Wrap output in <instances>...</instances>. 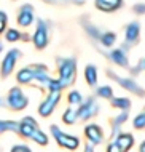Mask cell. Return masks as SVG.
<instances>
[{"mask_svg": "<svg viewBox=\"0 0 145 152\" xmlns=\"http://www.w3.org/2000/svg\"><path fill=\"white\" fill-rule=\"evenodd\" d=\"M139 152H145V141L140 144V149H139Z\"/></svg>", "mask_w": 145, "mask_h": 152, "instance_id": "cell-31", "label": "cell"}, {"mask_svg": "<svg viewBox=\"0 0 145 152\" xmlns=\"http://www.w3.org/2000/svg\"><path fill=\"white\" fill-rule=\"evenodd\" d=\"M107 152H123L121 149H120V146L117 144L115 141H112L109 146H107Z\"/></svg>", "mask_w": 145, "mask_h": 152, "instance_id": "cell-30", "label": "cell"}, {"mask_svg": "<svg viewBox=\"0 0 145 152\" xmlns=\"http://www.w3.org/2000/svg\"><path fill=\"white\" fill-rule=\"evenodd\" d=\"M72 2H77V3H83V0H72Z\"/></svg>", "mask_w": 145, "mask_h": 152, "instance_id": "cell-33", "label": "cell"}, {"mask_svg": "<svg viewBox=\"0 0 145 152\" xmlns=\"http://www.w3.org/2000/svg\"><path fill=\"white\" fill-rule=\"evenodd\" d=\"M128 112H129V110H123V112L120 114V115L113 120V126H115V128H118V126L121 125V123H124V122L128 120Z\"/></svg>", "mask_w": 145, "mask_h": 152, "instance_id": "cell-27", "label": "cell"}, {"mask_svg": "<svg viewBox=\"0 0 145 152\" xmlns=\"http://www.w3.org/2000/svg\"><path fill=\"white\" fill-rule=\"evenodd\" d=\"M5 40L7 42H19V40H22V34L18 31V29H7L5 31Z\"/></svg>", "mask_w": 145, "mask_h": 152, "instance_id": "cell-22", "label": "cell"}, {"mask_svg": "<svg viewBox=\"0 0 145 152\" xmlns=\"http://www.w3.org/2000/svg\"><path fill=\"white\" fill-rule=\"evenodd\" d=\"M97 112H99V106L94 98H86L85 101H81L80 106H77V115L80 120H86V118L94 117Z\"/></svg>", "mask_w": 145, "mask_h": 152, "instance_id": "cell-7", "label": "cell"}, {"mask_svg": "<svg viewBox=\"0 0 145 152\" xmlns=\"http://www.w3.org/2000/svg\"><path fill=\"white\" fill-rule=\"evenodd\" d=\"M139 39H140V24L137 21H132L124 29V42H126V47L128 48L134 47L139 42Z\"/></svg>", "mask_w": 145, "mask_h": 152, "instance_id": "cell-11", "label": "cell"}, {"mask_svg": "<svg viewBox=\"0 0 145 152\" xmlns=\"http://www.w3.org/2000/svg\"><path fill=\"white\" fill-rule=\"evenodd\" d=\"M35 79V64L26 66L21 71L16 74V80L19 82L21 85H32Z\"/></svg>", "mask_w": 145, "mask_h": 152, "instance_id": "cell-13", "label": "cell"}, {"mask_svg": "<svg viewBox=\"0 0 145 152\" xmlns=\"http://www.w3.org/2000/svg\"><path fill=\"white\" fill-rule=\"evenodd\" d=\"M96 2V8L104 11V13H113L121 8L123 0H94Z\"/></svg>", "mask_w": 145, "mask_h": 152, "instance_id": "cell-15", "label": "cell"}, {"mask_svg": "<svg viewBox=\"0 0 145 152\" xmlns=\"http://www.w3.org/2000/svg\"><path fill=\"white\" fill-rule=\"evenodd\" d=\"M2 51H3V43L0 42V53H2Z\"/></svg>", "mask_w": 145, "mask_h": 152, "instance_id": "cell-32", "label": "cell"}, {"mask_svg": "<svg viewBox=\"0 0 145 152\" xmlns=\"http://www.w3.org/2000/svg\"><path fill=\"white\" fill-rule=\"evenodd\" d=\"M32 42L37 50H45L49 43V27L45 19L38 18L35 21V31L32 34Z\"/></svg>", "mask_w": 145, "mask_h": 152, "instance_id": "cell-3", "label": "cell"}, {"mask_svg": "<svg viewBox=\"0 0 145 152\" xmlns=\"http://www.w3.org/2000/svg\"><path fill=\"white\" fill-rule=\"evenodd\" d=\"M16 21L21 27H29L35 23V11H34V7L26 3L22 5L18 10V15H16Z\"/></svg>", "mask_w": 145, "mask_h": 152, "instance_id": "cell-10", "label": "cell"}, {"mask_svg": "<svg viewBox=\"0 0 145 152\" xmlns=\"http://www.w3.org/2000/svg\"><path fill=\"white\" fill-rule=\"evenodd\" d=\"M134 126L137 130H144L145 128V112L139 114V115L134 118Z\"/></svg>", "mask_w": 145, "mask_h": 152, "instance_id": "cell-26", "label": "cell"}, {"mask_svg": "<svg viewBox=\"0 0 145 152\" xmlns=\"http://www.w3.org/2000/svg\"><path fill=\"white\" fill-rule=\"evenodd\" d=\"M59 101H61V91H48V96L38 106V114L41 117H49Z\"/></svg>", "mask_w": 145, "mask_h": 152, "instance_id": "cell-9", "label": "cell"}, {"mask_svg": "<svg viewBox=\"0 0 145 152\" xmlns=\"http://www.w3.org/2000/svg\"><path fill=\"white\" fill-rule=\"evenodd\" d=\"M97 42L101 43L102 47H105V48H112L115 43H117V34H115V32H110V31L101 32Z\"/></svg>", "mask_w": 145, "mask_h": 152, "instance_id": "cell-17", "label": "cell"}, {"mask_svg": "<svg viewBox=\"0 0 145 152\" xmlns=\"http://www.w3.org/2000/svg\"><path fill=\"white\" fill-rule=\"evenodd\" d=\"M19 123L14 120H0V133L5 131H18Z\"/></svg>", "mask_w": 145, "mask_h": 152, "instance_id": "cell-20", "label": "cell"}, {"mask_svg": "<svg viewBox=\"0 0 145 152\" xmlns=\"http://www.w3.org/2000/svg\"><path fill=\"white\" fill-rule=\"evenodd\" d=\"M112 106L123 110H129L131 109V101L128 98H112Z\"/></svg>", "mask_w": 145, "mask_h": 152, "instance_id": "cell-21", "label": "cell"}, {"mask_svg": "<svg viewBox=\"0 0 145 152\" xmlns=\"http://www.w3.org/2000/svg\"><path fill=\"white\" fill-rule=\"evenodd\" d=\"M11 152H32V151L29 149L27 146H24V144H16L13 149H11Z\"/></svg>", "mask_w": 145, "mask_h": 152, "instance_id": "cell-29", "label": "cell"}, {"mask_svg": "<svg viewBox=\"0 0 145 152\" xmlns=\"http://www.w3.org/2000/svg\"><path fill=\"white\" fill-rule=\"evenodd\" d=\"M83 26H85V31L89 34L91 39H94V40L99 39V35H101V31H99L96 26H93V24H88V23H85Z\"/></svg>", "mask_w": 145, "mask_h": 152, "instance_id": "cell-25", "label": "cell"}, {"mask_svg": "<svg viewBox=\"0 0 145 152\" xmlns=\"http://www.w3.org/2000/svg\"><path fill=\"white\" fill-rule=\"evenodd\" d=\"M7 24H8V16L5 11H0V34L7 31Z\"/></svg>", "mask_w": 145, "mask_h": 152, "instance_id": "cell-28", "label": "cell"}, {"mask_svg": "<svg viewBox=\"0 0 145 152\" xmlns=\"http://www.w3.org/2000/svg\"><path fill=\"white\" fill-rule=\"evenodd\" d=\"M51 133H53V136H54L56 142L61 147H65V149H69V151H75V149H78V146H80V139L77 136L64 133V131L59 130V126H56V125H51Z\"/></svg>", "mask_w": 145, "mask_h": 152, "instance_id": "cell-5", "label": "cell"}, {"mask_svg": "<svg viewBox=\"0 0 145 152\" xmlns=\"http://www.w3.org/2000/svg\"><path fill=\"white\" fill-rule=\"evenodd\" d=\"M109 75H110V77H112V79H113L115 82H117V83H118L121 88L128 90V91H131V93H134V94H137V96H145L144 88H142V87H139V85L136 83V80H134V79L117 75V74H113L112 71H109Z\"/></svg>", "mask_w": 145, "mask_h": 152, "instance_id": "cell-8", "label": "cell"}, {"mask_svg": "<svg viewBox=\"0 0 145 152\" xmlns=\"http://www.w3.org/2000/svg\"><path fill=\"white\" fill-rule=\"evenodd\" d=\"M85 80L89 87H96L97 85V69L94 64H88L85 67Z\"/></svg>", "mask_w": 145, "mask_h": 152, "instance_id": "cell-18", "label": "cell"}, {"mask_svg": "<svg viewBox=\"0 0 145 152\" xmlns=\"http://www.w3.org/2000/svg\"><path fill=\"white\" fill-rule=\"evenodd\" d=\"M18 133L22 138L34 139L37 144H40V146H46L48 144V136L40 130L38 123H37L35 118H32V117H24L22 120L19 122Z\"/></svg>", "mask_w": 145, "mask_h": 152, "instance_id": "cell-2", "label": "cell"}, {"mask_svg": "<svg viewBox=\"0 0 145 152\" xmlns=\"http://www.w3.org/2000/svg\"><path fill=\"white\" fill-rule=\"evenodd\" d=\"M19 58H21V50H18V48H11V50H8L5 53L2 63H0V75H2L3 79H7L8 75L13 74L14 67H16V63H18Z\"/></svg>", "mask_w": 145, "mask_h": 152, "instance_id": "cell-4", "label": "cell"}, {"mask_svg": "<svg viewBox=\"0 0 145 152\" xmlns=\"http://www.w3.org/2000/svg\"><path fill=\"white\" fill-rule=\"evenodd\" d=\"M115 142L120 146V149L123 152H128L134 144V138L132 134H128V133H120L117 138H115Z\"/></svg>", "mask_w": 145, "mask_h": 152, "instance_id": "cell-16", "label": "cell"}, {"mask_svg": "<svg viewBox=\"0 0 145 152\" xmlns=\"http://www.w3.org/2000/svg\"><path fill=\"white\" fill-rule=\"evenodd\" d=\"M77 118H78V115H77L75 106H69V109L62 114V120H64V123H67V125H73L77 122Z\"/></svg>", "mask_w": 145, "mask_h": 152, "instance_id": "cell-19", "label": "cell"}, {"mask_svg": "<svg viewBox=\"0 0 145 152\" xmlns=\"http://www.w3.org/2000/svg\"><path fill=\"white\" fill-rule=\"evenodd\" d=\"M27 96L22 93V90L19 87H13L8 91V96H7V104L11 110H22L24 107H27Z\"/></svg>", "mask_w": 145, "mask_h": 152, "instance_id": "cell-6", "label": "cell"}, {"mask_svg": "<svg viewBox=\"0 0 145 152\" xmlns=\"http://www.w3.org/2000/svg\"><path fill=\"white\" fill-rule=\"evenodd\" d=\"M85 134L86 138H88V141L91 144H101L102 139H104V131L99 125H94V123H91L85 128Z\"/></svg>", "mask_w": 145, "mask_h": 152, "instance_id": "cell-14", "label": "cell"}, {"mask_svg": "<svg viewBox=\"0 0 145 152\" xmlns=\"http://www.w3.org/2000/svg\"><path fill=\"white\" fill-rule=\"evenodd\" d=\"M97 96L104 98V99H112V98H113V90H112V87H109V85L99 87L97 88Z\"/></svg>", "mask_w": 145, "mask_h": 152, "instance_id": "cell-24", "label": "cell"}, {"mask_svg": "<svg viewBox=\"0 0 145 152\" xmlns=\"http://www.w3.org/2000/svg\"><path fill=\"white\" fill-rule=\"evenodd\" d=\"M57 82H59L61 88H69L73 85L77 79V59L75 58H57Z\"/></svg>", "mask_w": 145, "mask_h": 152, "instance_id": "cell-1", "label": "cell"}, {"mask_svg": "<svg viewBox=\"0 0 145 152\" xmlns=\"http://www.w3.org/2000/svg\"><path fill=\"white\" fill-rule=\"evenodd\" d=\"M107 56H109V59L113 64H117V66H120V67H123V69H129V58H128L124 48H115V50H110Z\"/></svg>", "mask_w": 145, "mask_h": 152, "instance_id": "cell-12", "label": "cell"}, {"mask_svg": "<svg viewBox=\"0 0 145 152\" xmlns=\"http://www.w3.org/2000/svg\"><path fill=\"white\" fill-rule=\"evenodd\" d=\"M67 101H69V106H75V107H77V106H80V104H81L83 96H81V93H80V91L73 90V91H70V93H69Z\"/></svg>", "mask_w": 145, "mask_h": 152, "instance_id": "cell-23", "label": "cell"}]
</instances>
